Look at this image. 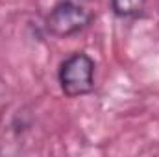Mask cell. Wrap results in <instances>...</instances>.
Masks as SVG:
<instances>
[{
  "instance_id": "3",
  "label": "cell",
  "mask_w": 159,
  "mask_h": 157,
  "mask_svg": "<svg viewBox=\"0 0 159 157\" xmlns=\"http://www.w3.org/2000/svg\"><path fill=\"white\" fill-rule=\"evenodd\" d=\"M146 0H111V9L120 19H133L143 15Z\"/></svg>"
},
{
  "instance_id": "2",
  "label": "cell",
  "mask_w": 159,
  "mask_h": 157,
  "mask_svg": "<svg viewBox=\"0 0 159 157\" xmlns=\"http://www.w3.org/2000/svg\"><path fill=\"white\" fill-rule=\"evenodd\" d=\"M91 20V15L85 7L74 2L57 4L46 17V32L54 37L65 39L81 32Z\"/></svg>"
},
{
  "instance_id": "1",
  "label": "cell",
  "mask_w": 159,
  "mask_h": 157,
  "mask_svg": "<svg viewBox=\"0 0 159 157\" xmlns=\"http://www.w3.org/2000/svg\"><path fill=\"white\" fill-rule=\"evenodd\" d=\"M59 85L69 98H78L93 92L94 61L83 52L69 56L59 67Z\"/></svg>"
}]
</instances>
